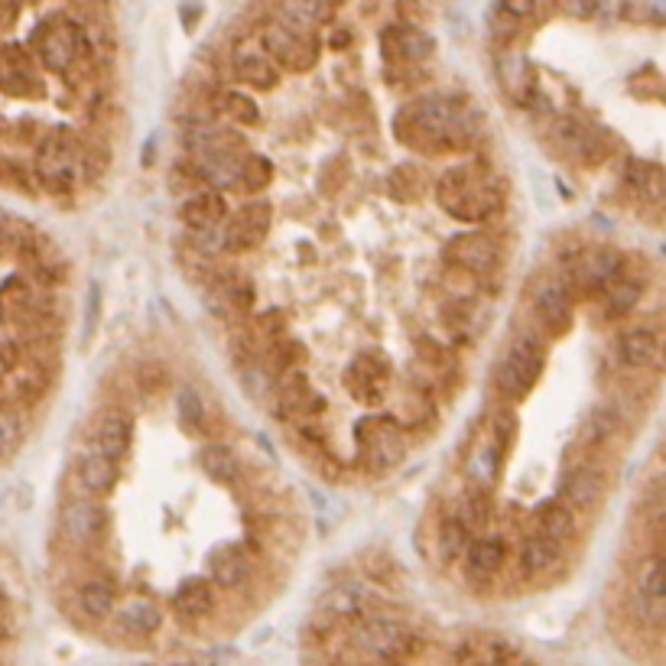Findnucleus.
<instances>
[{"instance_id": "obj_25", "label": "nucleus", "mask_w": 666, "mask_h": 666, "mask_svg": "<svg viewBox=\"0 0 666 666\" xmlns=\"http://www.w3.org/2000/svg\"><path fill=\"white\" fill-rule=\"evenodd\" d=\"M134 443V423L127 413L120 410H107L101 413L95 423V449H101L104 456H111L114 462H120L130 452Z\"/></svg>"}, {"instance_id": "obj_43", "label": "nucleus", "mask_w": 666, "mask_h": 666, "mask_svg": "<svg viewBox=\"0 0 666 666\" xmlns=\"http://www.w3.org/2000/svg\"><path fill=\"white\" fill-rule=\"evenodd\" d=\"M299 361H302V342H299V338H292L289 332L280 335V338H274V342H267L264 365H267V371H271L274 378L286 375V371H289V368H296Z\"/></svg>"}, {"instance_id": "obj_45", "label": "nucleus", "mask_w": 666, "mask_h": 666, "mask_svg": "<svg viewBox=\"0 0 666 666\" xmlns=\"http://www.w3.org/2000/svg\"><path fill=\"white\" fill-rule=\"evenodd\" d=\"M238 381H241V390H244L251 400H257V403L271 400V393H274V375H271L267 365L257 361V358L238 365Z\"/></svg>"}, {"instance_id": "obj_21", "label": "nucleus", "mask_w": 666, "mask_h": 666, "mask_svg": "<svg viewBox=\"0 0 666 666\" xmlns=\"http://www.w3.org/2000/svg\"><path fill=\"white\" fill-rule=\"evenodd\" d=\"M251 575V547L244 543H228L218 547L208 560V578L218 588H241Z\"/></svg>"}, {"instance_id": "obj_30", "label": "nucleus", "mask_w": 666, "mask_h": 666, "mask_svg": "<svg viewBox=\"0 0 666 666\" xmlns=\"http://www.w3.org/2000/svg\"><path fill=\"white\" fill-rule=\"evenodd\" d=\"M215 582L211 578H186L173 592V611L183 621H202L215 611Z\"/></svg>"}, {"instance_id": "obj_8", "label": "nucleus", "mask_w": 666, "mask_h": 666, "mask_svg": "<svg viewBox=\"0 0 666 666\" xmlns=\"http://www.w3.org/2000/svg\"><path fill=\"white\" fill-rule=\"evenodd\" d=\"M274 231V205L264 198H254L241 205L234 215L225 218L221 228V248L231 254H248L254 248H264Z\"/></svg>"}, {"instance_id": "obj_2", "label": "nucleus", "mask_w": 666, "mask_h": 666, "mask_svg": "<svg viewBox=\"0 0 666 666\" xmlns=\"http://www.w3.org/2000/svg\"><path fill=\"white\" fill-rule=\"evenodd\" d=\"M436 202L449 218L481 225L501 215L504 190L478 166H449L436 180Z\"/></svg>"}, {"instance_id": "obj_3", "label": "nucleus", "mask_w": 666, "mask_h": 666, "mask_svg": "<svg viewBox=\"0 0 666 666\" xmlns=\"http://www.w3.org/2000/svg\"><path fill=\"white\" fill-rule=\"evenodd\" d=\"M92 49L95 46H92L89 30L69 16H53L33 33V53H36L39 66L53 69L59 76H69V72L89 66Z\"/></svg>"}, {"instance_id": "obj_4", "label": "nucleus", "mask_w": 666, "mask_h": 666, "mask_svg": "<svg viewBox=\"0 0 666 666\" xmlns=\"http://www.w3.org/2000/svg\"><path fill=\"white\" fill-rule=\"evenodd\" d=\"M33 176L39 180L43 190L59 192V195L72 192L85 176V147H79V140L62 127L49 130L36 147Z\"/></svg>"}, {"instance_id": "obj_16", "label": "nucleus", "mask_w": 666, "mask_h": 666, "mask_svg": "<svg viewBox=\"0 0 666 666\" xmlns=\"http://www.w3.org/2000/svg\"><path fill=\"white\" fill-rule=\"evenodd\" d=\"M566 271H570L572 284L585 286V289H605L624 271V257L615 248H595V251L582 254Z\"/></svg>"}, {"instance_id": "obj_39", "label": "nucleus", "mask_w": 666, "mask_h": 666, "mask_svg": "<svg viewBox=\"0 0 666 666\" xmlns=\"http://www.w3.org/2000/svg\"><path fill=\"white\" fill-rule=\"evenodd\" d=\"M413 358H416V365H423L436 381H439L443 375H449L452 365H456L452 352H449L446 345H439L433 335H416V338H413Z\"/></svg>"}, {"instance_id": "obj_5", "label": "nucleus", "mask_w": 666, "mask_h": 666, "mask_svg": "<svg viewBox=\"0 0 666 666\" xmlns=\"http://www.w3.org/2000/svg\"><path fill=\"white\" fill-rule=\"evenodd\" d=\"M540 371H543V342L530 329H524V332H517V338H510L504 358L497 361L494 387L504 400L520 403L533 393Z\"/></svg>"}, {"instance_id": "obj_14", "label": "nucleus", "mask_w": 666, "mask_h": 666, "mask_svg": "<svg viewBox=\"0 0 666 666\" xmlns=\"http://www.w3.org/2000/svg\"><path fill=\"white\" fill-rule=\"evenodd\" d=\"M533 315L550 335H563L572 325V292L560 280H543L533 292Z\"/></svg>"}, {"instance_id": "obj_46", "label": "nucleus", "mask_w": 666, "mask_h": 666, "mask_svg": "<svg viewBox=\"0 0 666 666\" xmlns=\"http://www.w3.org/2000/svg\"><path fill=\"white\" fill-rule=\"evenodd\" d=\"M274 163L267 160V157H261V153H254V157H244L241 160V176H238V183L244 186L248 192H264L271 190V183H274Z\"/></svg>"}, {"instance_id": "obj_33", "label": "nucleus", "mask_w": 666, "mask_h": 666, "mask_svg": "<svg viewBox=\"0 0 666 666\" xmlns=\"http://www.w3.org/2000/svg\"><path fill=\"white\" fill-rule=\"evenodd\" d=\"M472 540H475L472 527L459 514H449V517H443V524L436 530V553H439L443 563H462Z\"/></svg>"}, {"instance_id": "obj_59", "label": "nucleus", "mask_w": 666, "mask_h": 666, "mask_svg": "<svg viewBox=\"0 0 666 666\" xmlns=\"http://www.w3.org/2000/svg\"><path fill=\"white\" fill-rule=\"evenodd\" d=\"M163 381H166V378H163V371H160L157 365H150V368H140V383H143V390H150V387L157 390V387H160Z\"/></svg>"}, {"instance_id": "obj_31", "label": "nucleus", "mask_w": 666, "mask_h": 666, "mask_svg": "<svg viewBox=\"0 0 666 666\" xmlns=\"http://www.w3.org/2000/svg\"><path fill=\"white\" fill-rule=\"evenodd\" d=\"M563 563V543L547 537V533H533L527 537L524 550H520V572L527 578H540L547 572H553Z\"/></svg>"}, {"instance_id": "obj_42", "label": "nucleus", "mask_w": 666, "mask_h": 666, "mask_svg": "<svg viewBox=\"0 0 666 666\" xmlns=\"http://www.w3.org/2000/svg\"><path fill=\"white\" fill-rule=\"evenodd\" d=\"M537 524H540V530L547 533V537H553V540H572L575 537V514H572V507L563 501H553V504H543L540 510H537Z\"/></svg>"}, {"instance_id": "obj_18", "label": "nucleus", "mask_w": 666, "mask_h": 666, "mask_svg": "<svg viewBox=\"0 0 666 666\" xmlns=\"http://www.w3.org/2000/svg\"><path fill=\"white\" fill-rule=\"evenodd\" d=\"M180 218L186 221V228L192 231H202V228H218L225 218H228V202L221 190L215 186H198L186 195V202L180 205Z\"/></svg>"}, {"instance_id": "obj_29", "label": "nucleus", "mask_w": 666, "mask_h": 666, "mask_svg": "<svg viewBox=\"0 0 666 666\" xmlns=\"http://www.w3.org/2000/svg\"><path fill=\"white\" fill-rule=\"evenodd\" d=\"M605 487V475L595 466H572L570 472L563 475V501L570 504L572 510H588L598 504Z\"/></svg>"}, {"instance_id": "obj_12", "label": "nucleus", "mask_w": 666, "mask_h": 666, "mask_svg": "<svg viewBox=\"0 0 666 666\" xmlns=\"http://www.w3.org/2000/svg\"><path fill=\"white\" fill-rule=\"evenodd\" d=\"M231 72L254 92H274L280 85V69L261 39H238L231 46Z\"/></svg>"}, {"instance_id": "obj_10", "label": "nucleus", "mask_w": 666, "mask_h": 666, "mask_svg": "<svg viewBox=\"0 0 666 666\" xmlns=\"http://www.w3.org/2000/svg\"><path fill=\"white\" fill-rule=\"evenodd\" d=\"M390 378H393V361L383 352H378V348H365V352H358L348 361V368L342 375V383H345V390H348L352 400H358V403H381L383 397H387Z\"/></svg>"}, {"instance_id": "obj_26", "label": "nucleus", "mask_w": 666, "mask_h": 666, "mask_svg": "<svg viewBox=\"0 0 666 666\" xmlns=\"http://www.w3.org/2000/svg\"><path fill=\"white\" fill-rule=\"evenodd\" d=\"M556 140L570 150L575 160H582V163H601L605 157H608V147L601 143V137L592 130V127H585V124H578V120H572V117H560L556 120Z\"/></svg>"}, {"instance_id": "obj_37", "label": "nucleus", "mask_w": 666, "mask_h": 666, "mask_svg": "<svg viewBox=\"0 0 666 666\" xmlns=\"http://www.w3.org/2000/svg\"><path fill=\"white\" fill-rule=\"evenodd\" d=\"M618 433H621V416H618V410H615V406H595V410L585 416L578 439H582L588 449H598V446L611 443Z\"/></svg>"}, {"instance_id": "obj_47", "label": "nucleus", "mask_w": 666, "mask_h": 666, "mask_svg": "<svg viewBox=\"0 0 666 666\" xmlns=\"http://www.w3.org/2000/svg\"><path fill=\"white\" fill-rule=\"evenodd\" d=\"M176 416H180V426L186 433H198L205 426V400L195 387L176 390Z\"/></svg>"}, {"instance_id": "obj_44", "label": "nucleus", "mask_w": 666, "mask_h": 666, "mask_svg": "<svg viewBox=\"0 0 666 666\" xmlns=\"http://www.w3.org/2000/svg\"><path fill=\"white\" fill-rule=\"evenodd\" d=\"M433 416H436L433 397H429L426 390H416V387H413L410 397L397 406V423L406 426V429H413V426H429Z\"/></svg>"}, {"instance_id": "obj_56", "label": "nucleus", "mask_w": 666, "mask_h": 666, "mask_svg": "<svg viewBox=\"0 0 666 666\" xmlns=\"http://www.w3.org/2000/svg\"><path fill=\"white\" fill-rule=\"evenodd\" d=\"M517 30H520V23H517V20H510L507 13H501V10L494 7V13H491V33H494L497 39H514V36H517Z\"/></svg>"}, {"instance_id": "obj_9", "label": "nucleus", "mask_w": 666, "mask_h": 666, "mask_svg": "<svg viewBox=\"0 0 666 666\" xmlns=\"http://www.w3.org/2000/svg\"><path fill=\"white\" fill-rule=\"evenodd\" d=\"M261 46L271 53L277 66H284L289 72H309L312 66H319V53H322L315 33H296L280 20L261 30Z\"/></svg>"}, {"instance_id": "obj_40", "label": "nucleus", "mask_w": 666, "mask_h": 666, "mask_svg": "<svg viewBox=\"0 0 666 666\" xmlns=\"http://www.w3.org/2000/svg\"><path fill=\"white\" fill-rule=\"evenodd\" d=\"M624 183L631 186L634 195H641V198H664L666 195L664 170H661V166H651V163H641V160L628 163V170H624Z\"/></svg>"}, {"instance_id": "obj_17", "label": "nucleus", "mask_w": 666, "mask_h": 666, "mask_svg": "<svg viewBox=\"0 0 666 666\" xmlns=\"http://www.w3.org/2000/svg\"><path fill=\"white\" fill-rule=\"evenodd\" d=\"M661 352H664V348H661L657 332H654V329H644V325L624 329V332L618 335V342H615V358H618L624 368H631V371H644V368L657 365Z\"/></svg>"}, {"instance_id": "obj_60", "label": "nucleus", "mask_w": 666, "mask_h": 666, "mask_svg": "<svg viewBox=\"0 0 666 666\" xmlns=\"http://www.w3.org/2000/svg\"><path fill=\"white\" fill-rule=\"evenodd\" d=\"M651 13H654L657 20H664L666 23V0H651Z\"/></svg>"}, {"instance_id": "obj_54", "label": "nucleus", "mask_w": 666, "mask_h": 666, "mask_svg": "<svg viewBox=\"0 0 666 666\" xmlns=\"http://www.w3.org/2000/svg\"><path fill=\"white\" fill-rule=\"evenodd\" d=\"M514 426H517V423H514V416H510V413H497V416L491 420V439H494V443H497V446H501L504 452L510 449V436H514Z\"/></svg>"}, {"instance_id": "obj_6", "label": "nucleus", "mask_w": 666, "mask_h": 666, "mask_svg": "<svg viewBox=\"0 0 666 666\" xmlns=\"http://www.w3.org/2000/svg\"><path fill=\"white\" fill-rule=\"evenodd\" d=\"M352 647L365 657L375 661H387V664H400V661H413L420 657L423 644L420 638L397 618L390 615H375V618H361L358 628L352 631Z\"/></svg>"}, {"instance_id": "obj_51", "label": "nucleus", "mask_w": 666, "mask_h": 666, "mask_svg": "<svg viewBox=\"0 0 666 666\" xmlns=\"http://www.w3.org/2000/svg\"><path fill=\"white\" fill-rule=\"evenodd\" d=\"M416 190H420V176H416V170L400 166V170H393V173L387 176V192H390L393 198H400V202L413 198Z\"/></svg>"}, {"instance_id": "obj_27", "label": "nucleus", "mask_w": 666, "mask_h": 666, "mask_svg": "<svg viewBox=\"0 0 666 666\" xmlns=\"http://www.w3.org/2000/svg\"><path fill=\"white\" fill-rule=\"evenodd\" d=\"M76 478H79V487H82L85 494L104 497V494H111V491L117 487L120 472H117V462H114L111 456H104L101 449H92V452H85V456L79 459Z\"/></svg>"}, {"instance_id": "obj_13", "label": "nucleus", "mask_w": 666, "mask_h": 666, "mask_svg": "<svg viewBox=\"0 0 666 666\" xmlns=\"http://www.w3.org/2000/svg\"><path fill=\"white\" fill-rule=\"evenodd\" d=\"M107 527H111V514L97 501H72L59 510V530L76 547H95L107 533Z\"/></svg>"}, {"instance_id": "obj_38", "label": "nucleus", "mask_w": 666, "mask_h": 666, "mask_svg": "<svg viewBox=\"0 0 666 666\" xmlns=\"http://www.w3.org/2000/svg\"><path fill=\"white\" fill-rule=\"evenodd\" d=\"M79 605L89 618H104L117 608V588H114V578L107 575H95L89 582H82L79 588Z\"/></svg>"}, {"instance_id": "obj_15", "label": "nucleus", "mask_w": 666, "mask_h": 666, "mask_svg": "<svg viewBox=\"0 0 666 666\" xmlns=\"http://www.w3.org/2000/svg\"><path fill=\"white\" fill-rule=\"evenodd\" d=\"M497 79L504 85V92L514 97L517 104L524 107H550L543 95H540V85H537V72L527 66V59H520L517 53H501L497 56Z\"/></svg>"}, {"instance_id": "obj_19", "label": "nucleus", "mask_w": 666, "mask_h": 666, "mask_svg": "<svg viewBox=\"0 0 666 666\" xmlns=\"http://www.w3.org/2000/svg\"><path fill=\"white\" fill-rule=\"evenodd\" d=\"M312 390H315V387H312V378H309L306 371L289 368L286 375H280V381H274V393H271V400H274V416L284 420V423L299 420L302 410H306V403H309V397H312Z\"/></svg>"}, {"instance_id": "obj_23", "label": "nucleus", "mask_w": 666, "mask_h": 666, "mask_svg": "<svg viewBox=\"0 0 666 666\" xmlns=\"http://www.w3.org/2000/svg\"><path fill=\"white\" fill-rule=\"evenodd\" d=\"M114 624L124 631V634H134V638H150L163 628V611L153 598L147 595H134L127 598L117 611H114Z\"/></svg>"}, {"instance_id": "obj_55", "label": "nucleus", "mask_w": 666, "mask_h": 666, "mask_svg": "<svg viewBox=\"0 0 666 666\" xmlns=\"http://www.w3.org/2000/svg\"><path fill=\"white\" fill-rule=\"evenodd\" d=\"M497 10L507 13L510 20L524 23V20H530L537 13V0H497Z\"/></svg>"}, {"instance_id": "obj_11", "label": "nucleus", "mask_w": 666, "mask_h": 666, "mask_svg": "<svg viewBox=\"0 0 666 666\" xmlns=\"http://www.w3.org/2000/svg\"><path fill=\"white\" fill-rule=\"evenodd\" d=\"M446 264L449 267H459V271H469L472 277H494L501 271V248L494 238H487L484 231H466V234H456L446 248Z\"/></svg>"}, {"instance_id": "obj_41", "label": "nucleus", "mask_w": 666, "mask_h": 666, "mask_svg": "<svg viewBox=\"0 0 666 666\" xmlns=\"http://www.w3.org/2000/svg\"><path fill=\"white\" fill-rule=\"evenodd\" d=\"M638 598L666 605V556H651L638 570Z\"/></svg>"}, {"instance_id": "obj_53", "label": "nucleus", "mask_w": 666, "mask_h": 666, "mask_svg": "<svg viewBox=\"0 0 666 666\" xmlns=\"http://www.w3.org/2000/svg\"><path fill=\"white\" fill-rule=\"evenodd\" d=\"M443 286L452 292V296H472L475 299L478 292V277H472L469 271H459V267H452L449 274H443Z\"/></svg>"}, {"instance_id": "obj_50", "label": "nucleus", "mask_w": 666, "mask_h": 666, "mask_svg": "<svg viewBox=\"0 0 666 666\" xmlns=\"http://www.w3.org/2000/svg\"><path fill=\"white\" fill-rule=\"evenodd\" d=\"M23 439V420L16 410H0V459L10 456Z\"/></svg>"}, {"instance_id": "obj_20", "label": "nucleus", "mask_w": 666, "mask_h": 666, "mask_svg": "<svg viewBox=\"0 0 666 666\" xmlns=\"http://www.w3.org/2000/svg\"><path fill=\"white\" fill-rule=\"evenodd\" d=\"M43 89L39 72L33 66V59L26 53H20L16 46H7L0 53V92L7 95H36Z\"/></svg>"}, {"instance_id": "obj_49", "label": "nucleus", "mask_w": 666, "mask_h": 666, "mask_svg": "<svg viewBox=\"0 0 666 666\" xmlns=\"http://www.w3.org/2000/svg\"><path fill=\"white\" fill-rule=\"evenodd\" d=\"M361 570H365V575H368L375 585H397V582H400V566H397V560H390L387 553H368V556L361 560Z\"/></svg>"}, {"instance_id": "obj_32", "label": "nucleus", "mask_w": 666, "mask_h": 666, "mask_svg": "<svg viewBox=\"0 0 666 666\" xmlns=\"http://www.w3.org/2000/svg\"><path fill=\"white\" fill-rule=\"evenodd\" d=\"M274 13L284 26L296 33H315L329 16V3L325 0H277Z\"/></svg>"}, {"instance_id": "obj_1", "label": "nucleus", "mask_w": 666, "mask_h": 666, "mask_svg": "<svg viewBox=\"0 0 666 666\" xmlns=\"http://www.w3.org/2000/svg\"><path fill=\"white\" fill-rule=\"evenodd\" d=\"M393 137L406 143L416 153H452L459 147H469L475 140V124L459 111L452 97L420 95L413 97L397 117H393Z\"/></svg>"}, {"instance_id": "obj_22", "label": "nucleus", "mask_w": 666, "mask_h": 666, "mask_svg": "<svg viewBox=\"0 0 666 666\" xmlns=\"http://www.w3.org/2000/svg\"><path fill=\"white\" fill-rule=\"evenodd\" d=\"M368 601H371L368 585H361V582H342V585L325 588V595L319 598L315 611H322V615H329L335 621H352V618L365 615Z\"/></svg>"}, {"instance_id": "obj_62", "label": "nucleus", "mask_w": 666, "mask_h": 666, "mask_svg": "<svg viewBox=\"0 0 666 666\" xmlns=\"http://www.w3.org/2000/svg\"><path fill=\"white\" fill-rule=\"evenodd\" d=\"M325 3H329V7H335V3H342V0H325Z\"/></svg>"}, {"instance_id": "obj_28", "label": "nucleus", "mask_w": 666, "mask_h": 666, "mask_svg": "<svg viewBox=\"0 0 666 666\" xmlns=\"http://www.w3.org/2000/svg\"><path fill=\"white\" fill-rule=\"evenodd\" d=\"M501 472H504V449L487 433V439L475 443L472 452H469V459H466V478L472 481V487L491 491L497 484Z\"/></svg>"}, {"instance_id": "obj_61", "label": "nucleus", "mask_w": 666, "mask_h": 666, "mask_svg": "<svg viewBox=\"0 0 666 666\" xmlns=\"http://www.w3.org/2000/svg\"><path fill=\"white\" fill-rule=\"evenodd\" d=\"M661 520L666 524V497H664V507H661Z\"/></svg>"}, {"instance_id": "obj_34", "label": "nucleus", "mask_w": 666, "mask_h": 666, "mask_svg": "<svg viewBox=\"0 0 666 666\" xmlns=\"http://www.w3.org/2000/svg\"><path fill=\"white\" fill-rule=\"evenodd\" d=\"M198 466H202L205 478L215 481V484H238L241 475H244L238 456H234L225 443H208V446H202Z\"/></svg>"}, {"instance_id": "obj_7", "label": "nucleus", "mask_w": 666, "mask_h": 666, "mask_svg": "<svg viewBox=\"0 0 666 666\" xmlns=\"http://www.w3.org/2000/svg\"><path fill=\"white\" fill-rule=\"evenodd\" d=\"M355 446L371 475H387L406 456L403 426L393 416H361L355 426Z\"/></svg>"}, {"instance_id": "obj_52", "label": "nucleus", "mask_w": 666, "mask_h": 666, "mask_svg": "<svg viewBox=\"0 0 666 666\" xmlns=\"http://www.w3.org/2000/svg\"><path fill=\"white\" fill-rule=\"evenodd\" d=\"M286 332H289V329H286V315L280 309H267V312L257 315L254 335H261L264 342H274V338H280Z\"/></svg>"}, {"instance_id": "obj_57", "label": "nucleus", "mask_w": 666, "mask_h": 666, "mask_svg": "<svg viewBox=\"0 0 666 666\" xmlns=\"http://www.w3.org/2000/svg\"><path fill=\"white\" fill-rule=\"evenodd\" d=\"M566 10L578 20H588L601 10V0H566Z\"/></svg>"}, {"instance_id": "obj_36", "label": "nucleus", "mask_w": 666, "mask_h": 666, "mask_svg": "<svg viewBox=\"0 0 666 666\" xmlns=\"http://www.w3.org/2000/svg\"><path fill=\"white\" fill-rule=\"evenodd\" d=\"M215 111L238 127H257L261 124V104L244 92H234V89L215 92Z\"/></svg>"}, {"instance_id": "obj_24", "label": "nucleus", "mask_w": 666, "mask_h": 666, "mask_svg": "<svg viewBox=\"0 0 666 666\" xmlns=\"http://www.w3.org/2000/svg\"><path fill=\"white\" fill-rule=\"evenodd\" d=\"M504 560H507V547H504L501 537H481V540H472L469 553L462 556L466 575H469V582H475V585L494 582L497 572L504 570Z\"/></svg>"}, {"instance_id": "obj_58", "label": "nucleus", "mask_w": 666, "mask_h": 666, "mask_svg": "<svg viewBox=\"0 0 666 666\" xmlns=\"http://www.w3.org/2000/svg\"><path fill=\"white\" fill-rule=\"evenodd\" d=\"M352 30H345V26H338V30H332L329 33V46L335 49V53H345V49H352Z\"/></svg>"}, {"instance_id": "obj_48", "label": "nucleus", "mask_w": 666, "mask_h": 666, "mask_svg": "<svg viewBox=\"0 0 666 666\" xmlns=\"http://www.w3.org/2000/svg\"><path fill=\"white\" fill-rule=\"evenodd\" d=\"M459 517H462L472 530H481V527L491 520V497H487L484 487H472V491L462 497V510H459Z\"/></svg>"}, {"instance_id": "obj_35", "label": "nucleus", "mask_w": 666, "mask_h": 666, "mask_svg": "<svg viewBox=\"0 0 666 666\" xmlns=\"http://www.w3.org/2000/svg\"><path fill=\"white\" fill-rule=\"evenodd\" d=\"M605 292V315L608 319H624L644 296V280L641 277H631V274H618L611 284L601 289Z\"/></svg>"}]
</instances>
